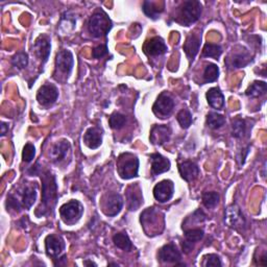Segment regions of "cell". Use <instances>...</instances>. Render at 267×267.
Wrapping results in <instances>:
<instances>
[{"label":"cell","instance_id":"cell-24","mask_svg":"<svg viewBox=\"0 0 267 267\" xmlns=\"http://www.w3.org/2000/svg\"><path fill=\"white\" fill-rule=\"evenodd\" d=\"M207 100L215 110H222L224 106V96L220 88H211L207 92Z\"/></svg>","mask_w":267,"mask_h":267},{"label":"cell","instance_id":"cell-23","mask_svg":"<svg viewBox=\"0 0 267 267\" xmlns=\"http://www.w3.org/2000/svg\"><path fill=\"white\" fill-rule=\"evenodd\" d=\"M250 60L252 58H250V54L246 50H244L238 52H234L228 58L226 63L228 65H230L233 68H242V67L246 66Z\"/></svg>","mask_w":267,"mask_h":267},{"label":"cell","instance_id":"cell-35","mask_svg":"<svg viewBox=\"0 0 267 267\" xmlns=\"http://www.w3.org/2000/svg\"><path fill=\"white\" fill-rule=\"evenodd\" d=\"M108 124H110V126L115 130H120L126 124V117L120 113H114L110 116V119H108Z\"/></svg>","mask_w":267,"mask_h":267},{"label":"cell","instance_id":"cell-4","mask_svg":"<svg viewBox=\"0 0 267 267\" xmlns=\"http://www.w3.org/2000/svg\"><path fill=\"white\" fill-rule=\"evenodd\" d=\"M117 170L121 178L130 180L138 176L139 160L132 154H122L117 162Z\"/></svg>","mask_w":267,"mask_h":267},{"label":"cell","instance_id":"cell-17","mask_svg":"<svg viewBox=\"0 0 267 267\" xmlns=\"http://www.w3.org/2000/svg\"><path fill=\"white\" fill-rule=\"evenodd\" d=\"M126 200L130 211H136L141 207V204H143V196L142 190L138 184H134L128 188Z\"/></svg>","mask_w":267,"mask_h":267},{"label":"cell","instance_id":"cell-47","mask_svg":"<svg viewBox=\"0 0 267 267\" xmlns=\"http://www.w3.org/2000/svg\"><path fill=\"white\" fill-rule=\"evenodd\" d=\"M118 266V264H116V263H110V264H108V266Z\"/></svg>","mask_w":267,"mask_h":267},{"label":"cell","instance_id":"cell-16","mask_svg":"<svg viewBox=\"0 0 267 267\" xmlns=\"http://www.w3.org/2000/svg\"><path fill=\"white\" fill-rule=\"evenodd\" d=\"M158 258L163 263H176L178 264L182 254L178 250L176 246L174 244H168L164 246L159 252H158Z\"/></svg>","mask_w":267,"mask_h":267},{"label":"cell","instance_id":"cell-37","mask_svg":"<svg viewBox=\"0 0 267 267\" xmlns=\"http://www.w3.org/2000/svg\"><path fill=\"white\" fill-rule=\"evenodd\" d=\"M176 119H178V122L180 124V126L183 128H190V126L193 122V119H192V115L188 110H182L178 112V114L176 115Z\"/></svg>","mask_w":267,"mask_h":267},{"label":"cell","instance_id":"cell-34","mask_svg":"<svg viewBox=\"0 0 267 267\" xmlns=\"http://www.w3.org/2000/svg\"><path fill=\"white\" fill-rule=\"evenodd\" d=\"M220 76V69L215 64H208L204 71V80L206 82H213Z\"/></svg>","mask_w":267,"mask_h":267},{"label":"cell","instance_id":"cell-2","mask_svg":"<svg viewBox=\"0 0 267 267\" xmlns=\"http://www.w3.org/2000/svg\"><path fill=\"white\" fill-rule=\"evenodd\" d=\"M144 232L148 236L160 234L164 228V216L156 208H148L142 212L140 217Z\"/></svg>","mask_w":267,"mask_h":267},{"label":"cell","instance_id":"cell-6","mask_svg":"<svg viewBox=\"0 0 267 267\" xmlns=\"http://www.w3.org/2000/svg\"><path fill=\"white\" fill-rule=\"evenodd\" d=\"M84 212V207L78 200H72L66 204H64L60 208V214L62 220L67 224H76L82 217Z\"/></svg>","mask_w":267,"mask_h":267},{"label":"cell","instance_id":"cell-21","mask_svg":"<svg viewBox=\"0 0 267 267\" xmlns=\"http://www.w3.org/2000/svg\"><path fill=\"white\" fill-rule=\"evenodd\" d=\"M178 170L182 178L186 182H193L200 176V168L196 163L192 161H185L178 165Z\"/></svg>","mask_w":267,"mask_h":267},{"label":"cell","instance_id":"cell-44","mask_svg":"<svg viewBox=\"0 0 267 267\" xmlns=\"http://www.w3.org/2000/svg\"><path fill=\"white\" fill-rule=\"evenodd\" d=\"M192 250H193V244H192V242H189V241L185 240V242L183 244V252H186V254H189Z\"/></svg>","mask_w":267,"mask_h":267},{"label":"cell","instance_id":"cell-46","mask_svg":"<svg viewBox=\"0 0 267 267\" xmlns=\"http://www.w3.org/2000/svg\"><path fill=\"white\" fill-rule=\"evenodd\" d=\"M84 265H86V266H97L96 263H94L92 261H88V260H86L84 262Z\"/></svg>","mask_w":267,"mask_h":267},{"label":"cell","instance_id":"cell-7","mask_svg":"<svg viewBox=\"0 0 267 267\" xmlns=\"http://www.w3.org/2000/svg\"><path fill=\"white\" fill-rule=\"evenodd\" d=\"M174 108V100L172 97L166 92L162 93L158 97L152 106V112L160 118H166L170 115Z\"/></svg>","mask_w":267,"mask_h":267},{"label":"cell","instance_id":"cell-45","mask_svg":"<svg viewBox=\"0 0 267 267\" xmlns=\"http://www.w3.org/2000/svg\"><path fill=\"white\" fill-rule=\"evenodd\" d=\"M8 132V126L6 122H2V136L6 135Z\"/></svg>","mask_w":267,"mask_h":267},{"label":"cell","instance_id":"cell-18","mask_svg":"<svg viewBox=\"0 0 267 267\" xmlns=\"http://www.w3.org/2000/svg\"><path fill=\"white\" fill-rule=\"evenodd\" d=\"M34 52L38 56V58L42 60V63H46L48 60V58L50 56V50H52V45H50V40L46 36H40V37L36 40L34 43Z\"/></svg>","mask_w":267,"mask_h":267},{"label":"cell","instance_id":"cell-25","mask_svg":"<svg viewBox=\"0 0 267 267\" xmlns=\"http://www.w3.org/2000/svg\"><path fill=\"white\" fill-rule=\"evenodd\" d=\"M200 46V38L196 34H190L184 44V50L190 60L196 56Z\"/></svg>","mask_w":267,"mask_h":267},{"label":"cell","instance_id":"cell-14","mask_svg":"<svg viewBox=\"0 0 267 267\" xmlns=\"http://www.w3.org/2000/svg\"><path fill=\"white\" fill-rule=\"evenodd\" d=\"M172 128L168 126H154L152 130L150 139L154 145H161L167 143L172 137Z\"/></svg>","mask_w":267,"mask_h":267},{"label":"cell","instance_id":"cell-5","mask_svg":"<svg viewBox=\"0 0 267 267\" xmlns=\"http://www.w3.org/2000/svg\"><path fill=\"white\" fill-rule=\"evenodd\" d=\"M202 15V4L196 0H190V2H185L180 8L178 22L184 24L186 26H189L190 24L196 22Z\"/></svg>","mask_w":267,"mask_h":267},{"label":"cell","instance_id":"cell-9","mask_svg":"<svg viewBox=\"0 0 267 267\" xmlns=\"http://www.w3.org/2000/svg\"><path fill=\"white\" fill-rule=\"evenodd\" d=\"M224 222L228 224V226L237 230L244 228L246 224V218L237 204H230L226 208L224 214Z\"/></svg>","mask_w":267,"mask_h":267},{"label":"cell","instance_id":"cell-39","mask_svg":"<svg viewBox=\"0 0 267 267\" xmlns=\"http://www.w3.org/2000/svg\"><path fill=\"white\" fill-rule=\"evenodd\" d=\"M36 156V148L32 144L28 143L26 144V146L23 148V152H22V159L24 162L30 163L34 160V158Z\"/></svg>","mask_w":267,"mask_h":267},{"label":"cell","instance_id":"cell-3","mask_svg":"<svg viewBox=\"0 0 267 267\" xmlns=\"http://www.w3.org/2000/svg\"><path fill=\"white\" fill-rule=\"evenodd\" d=\"M112 28V21L104 10H97L88 22V30L95 38L104 37Z\"/></svg>","mask_w":267,"mask_h":267},{"label":"cell","instance_id":"cell-43","mask_svg":"<svg viewBox=\"0 0 267 267\" xmlns=\"http://www.w3.org/2000/svg\"><path fill=\"white\" fill-rule=\"evenodd\" d=\"M191 220H193L196 222L198 224H200V222H204L206 220H207V216H206V214L204 213L202 210L198 209L196 210V212H194L191 216H190Z\"/></svg>","mask_w":267,"mask_h":267},{"label":"cell","instance_id":"cell-28","mask_svg":"<svg viewBox=\"0 0 267 267\" xmlns=\"http://www.w3.org/2000/svg\"><path fill=\"white\" fill-rule=\"evenodd\" d=\"M164 10L163 8H159V4L152 2H144L143 12L144 14L152 19H158L159 15Z\"/></svg>","mask_w":267,"mask_h":267},{"label":"cell","instance_id":"cell-8","mask_svg":"<svg viewBox=\"0 0 267 267\" xmlns=\"http://www.w3.org/2000/svg\"><path fill=\"white\" fill-rule=\"evenodd\" d=\"M124 200L120 194L111 192L106 194L102 200V211L106 216H116L122 210Z\"/></svg>","mask_w":267,"mask_h":267},{"label":"cell","instance_id":"cell-42","mask_svg":"<svg viewBox=\"0 0 267 267\" xmlns=\"http://www.w3.org/2000/svg\"><path fill=\"white\" fill-rule=\"evenodd\" d=\"M108 52V46L106 44H104V45H100V46L95 47L92 52V56L94 58H104Z\"/></svg>","mask_w":267,"mask_h":267},{"label":"cell","instance_id":"cell-41","mask_svg":"<svg viewBox=\"0 0 267 267\" xmlns=\"http://www.w3.org/2000/svg\"><path fill=\"white\" fill-rule=\"evenodd\" d=\"M6 208H8V210L13 209V210L19 212L23 208V206L15 196H13V194H10V196H8V200H6Z\"/></svg>","mask_w":267,"mask_h":267},{"label":"cell","instance_id":"cell-40","mask_svg":"<svg viewBox=\"0 0 267 267\" xmlns=\"http://www.w3.org/2000/svg\"><path fill=\"white\" fill-rule=\"evenodd\" d=\"M202 266H206V267L218 266V267H220V266H222V263L220 258L218 257L217 254H207V256H206V257L204 258Z\"/></svg>","mask_w":267,"mask_h":267},{"label":"cell","instance_id":"cell-31","mask_svg":"<svg viewBox=\"0 0 267 267\" xmlns=\"http://www.w3.org/2000/svg\"><path fill=\"white\" fill-rule=\"evenodd\" d=\"M246 132V124L244 119L241 118H236L233 120L232 124V136L240 139L244 136V134Z\"/></svg>","mask_w":267,"mask_h":267},{"label":"cell","instance_id":"cell-11","mask_svg":"<svg viewBox=\"0 0 267 267\" xmlns=\"http://www.w3.org/2000/svg\"><path fill=\"white\" fill-rule=\"evenodd\" d=\"M74 54H72L70 50H60L56 54V67L58 70L62 72V74L68 76L71 74L72 69H74Z\"/></svg>","mask_w":267,"mask_h":267},{"label":"cell","instance_id":"cell-22","mask_svg":"<svg viewBox=\"0 0 267 267\" xmlns=\"http://www.w3.org/2000/svg\"><path fill=\"white\" fill-rule=\"evenodd\" d=\"M69 150H70V143L67 140H62L56 143L50 152L52 160L54 163L62 162L66 158Z\"/></svg>","mask_w":267,"mask_h":267},{"label":"cell","instance_id":"cell-19","mask_svg":"<svg viewBox=\"0 0 267 267\" xmlns=\"http://www.w3.org/2000/svg\"><path fill=\"white\" fill-rule=\"evenodd\" d=\"M152 172L154 176H158L168 172L170 169V161L160 154H150Z\"/></svg>","mask_w":267,"mask_h":267},{"label":"cell","instance_id":"cell-13","mask_svg":"<svg viewBox=\"0 0 267 267\" xmlns=\"http://www.w3.org/2000/svg\"><path fill=\"white\" fill-rule=\"evenodd\" d=\"M58 97V91L56 86L47 84L42 86L37 94V100L42 106H50L54 104Z\"/></svg>","mask_w":267,"mask_h":267},{"label":"cell","instance_id":"cell-32","mask_svg":"<svg viewBox=\"0 0 267 267\" xmlns=\"http://www.w3.org/2000/svg\"><path fill=\"white\" fill-rule=\"evenodd\" d=\"M222 54V46L213 44V43H207L204 46L202 50V56L206 58H218Z\"/></svg>","mask_w":267,"mask_h":267},{"label":"cell","instance_id":"cell-1","mask_svg":"<svg viewBox=\"0 0 267 267\" xmlns=\"http://www.w3.org/2000/svg\"><path fill=\"white\" fill-rule=\"evenodd\" d=\"M42 178V202L36 211V215L42 217L52 214L58 202V185L54 176L46 172L41 176Z\"/></svg>","mask_w":267,"mask_h":267},{"label":"cell","instance_id":"cell-30","mask_svg":"<svg viewBox=\"0 0 267 267\" xmlns=\"http://www.w3.org/2000/svg\"><path fill=\"white\" fill-rule=\"evenodd\" d=\"M224 124H226V118L220 114L211 112L207 115V126L210 128L218 130V128H222Z\"/></svg>","mask_w":267,"mask_h":267},{"label":"cell","instance_id":"cell-38","mask_svg":"<svg viewBox=\"0 0 267 267\" xmlns=\"http://www.w3.org/2000/svg\"><path fill=\"white\" fill-rule=\"evenodd\" d=\"M204 230L202 228H191L185 232V238L187 241L196 244V242L200 241L204 238Z\"/></svg>","mask_w":267,"mask_h":267},{"label":"cell","instance_id":"cell-20","mask_svg":"<svg viewBox=\"0 0 267 267\" xmlns=\"http://www.w3.org/2000/svg\"><path fill=\"white\" fill-rule=\"evenodd\" d=\"M84 142L91 150L98 148L102 143V130L100 128H90L84 136Z\"/></svg>","mask_w":267,"mask_h":267},{"label":"cell","instance_id":"cell-12","mask_svg":"<svg viewBox=\"0 0 267 267\" xmlns=\"http://www.w3.org/2000/svg\"><path fill=\"white\" fill-rule=\"evenodd\" d=\"M45 248L48 256L58 258L65 250V242L60 236L48 235L45 239Z\"/></svg>","mask_w":267,"mask_h":267},{"label":"cell","instance_id":"cell-27","mask_svg":"<svg viewBox=\"0 0 267 267\" xmlns=\"http://www.w3.org/2000/svg\"><path fill=\"white\" fill-rule=\"evenodd\" d=\"M267 91V84L265 82H254L246 91V95L250 98H256L264 95Z\"/></svg>","mask_w":267,"mask_h":267},{"label":"cell","instance_id":"cell-10","mask_svg":"<svg viewBox=\"0 0 267 267\" xmlns=\"http://www.w3.org/2000/svg\"><path fill=\"white\" fill-rule=\"evenodd\" d=\"M174 193V185L172 180H164L158 183L154 188V196L160 202H167L170 200Z\"/></svg>","mask_w":267,"mask_h":267},{"label":"cell","instance_id":"cell-33","mask_svg":"<svg viewBox=\"0 0 267 267\" xmlns=\"http://www.w3.org/2000/svg\"><path fill=\"white\" fill-rule=\"evenodd\" d=\"M218 202H220V194L215 191L204 192L202 194V204L206 208L208 209L215 208Z\"/></svg>","mask_w":267,"mask_h":267},{"label":"cell","instance_id":"cell-26","mask_svg":"<svg viewBox=\"0 0 267 267\" xmlns=\"http://www.w3.org/2000/svg\"><path fill=\"white\" fill-rule=\"evenodd\" d=\"M37 198V186L28 185L22 191V206L24 209H30Z\"/></svg>","mask_w":267,"mask_h":267},{"label":"cell","instance_id":"cell-29","mask_svg":"<svg viewBox=\"0 0 267 267\" xmlns=\"http://www.w3.org/2000/svg\"><path fill=\"white\" fill-rule=\"evenodd\" d=\"M113 242L114 244L118 248L130 252L132 248V244L130 242V239L126 233H117L113 236Z\"/></svg>","mask_w":267,"mask_h":267},{"label":"cell","instance_id":"cell-36","mask_svg":"<svg viewBox=\"0 0 267 267\" xmlns=\"http://www.w3.org/2000/svg\"><path fill=\"white\" fill-rule=\"evenodd\" d=\"M28 64V56L26 52H18L12 58V65L18 69H24Z\"/></svg>","mask_w":267,"mask_h":267},{"label":"cell","instance_id":"cell-15","mask_svg":"<svg viewBox=\"0 0 267 267\" xmlns=\"http://www.w3.org/2000/svg\"><path fill=\"white\" fill-rule=\"evenodd\" d=\"M167 45L165 44L164 40L160 37H154L150 40L146 41L143 46V50L145 54L148 56H162L167 52Z\"/></svg>","mask_w":267,"mask_h":267}]
</instances>
